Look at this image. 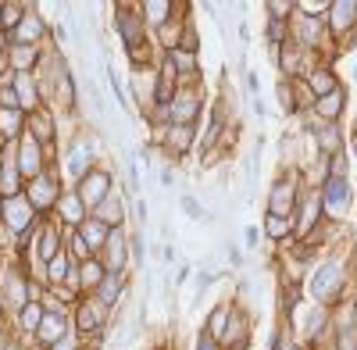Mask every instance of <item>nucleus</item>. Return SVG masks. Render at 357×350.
I'll list each match as a JSON object with an SVG mask.
<instances>
[{
	"mask_svg": "<svg viewBox=\"0 0 357 350\" xmlns=\"http://www.w3.org/2000/svg\"><path fill=\"white\" fill-rule=\"evenodd\" d=\"M336 279H340L336 272H325V275H318V279H314V293H318V297H325V293L336 286Z\"/></svg>",
	"mask_w": 357,
	"mask_h": 350,
	"instance_id": "obj_2",
	"label": "nucleus"
},
{
	"mask_svg": "<svg viewBox=\"0 0 357 350\" xmlns=\"http://www.w3.org/2000/svg\"><path fill=\"white\" fill-rule=\"evenodd\" d=\"M197 350H214V340H208V336H200V347Z\"/></svg>",
	"mask_w": 357,
	"mask_h": 350,
	"instance_id": "obj_10",
	"label": "nucleus"
},
{
	"mask_svg": "<svg viewBox=\"0 0 357 350\" xmlns=\"http://www.w3.org/2000/svg\"><path fill=\"white\" fill-rule=\"evenodd\" d=\"M104 182H107L104 175H89L86 186H82V197H86V200H100V197H104Z\"/></svg>",
	"mask_w": 357,
	"mask_h": 350,
	"instance_id": "obj_1",
	"label": "nucleus"
},
{
	"mask_svg": "<svg viewBox=\"0 0 357 350\" xmlns=\"http://www.w3.org/2000/svg\"><path fill=\"white\" fill-rule=\"evenodd\" d=\"M182 208H186V214H190V218H204V211H200V204H197L193 197H182Z\"/></svg>",
	"mask_w": 357,
	"mask_h": 350,
	"instance_id": "obj_4",
	"label": "nucleus"
},
{
	"mask_svg": "<svg viewBox=\"0 0 357 350\" xmlns=\"http://www.w3.org/2000/svg\"><path fill=\"white\" fill-rule=\"evenodd\" d=\"M343 197H347V190H343V182H340V179H332V186H329V200H332V204H340Z\"/></svg>",
	"mask_w": 357,
	"mask_h": 350,
	"instance_id": "obj_3",
	"label": "nucleus"
},
{
	"mask_svg": "<svg viewBox=\"0 0 357 350\" xmlns=\"http://www.w3.org/2000/svg\"><path fill=\"white\" fill-rule=\"evenodd\" d=\"M54 350H75V340H61V343H58Z\"/></svg>",
	"mask_w": 357,
	"mask_h": 350,
	"instance_id": "obj_11",
	"label": "nucleus"
},
{
	"mask_svg": "<svg viewBox=\"0 0 357 350\" xmlns=\"http://www.w3.org/2000/svg\"><path fill=\"white\" fill-rule=\"evenodd\" d=\"M100 293H104V300H107V304H111V300H115V293H118V279H115V275H111V279L104 282V289H100Z\"/></svg>",
	"mask_w": 357,
	"mask_h": 350,
	"instance_id": "obj_6",
	"label": "nucleus"
},
{
	"mask_svg": "<svg viewBox=\"0 0 357 350\" xmlns=\"http://www.w3.org/2000/svg\"><path fill=\"white\" fill-rule=\"evenodd\" d=\"M314 86H318V89H329V86H332V79H329L325 71H318V75H314Z\"/></svg>",
	"mask_w": 357,
	"mask_h": 350,
	"instance_id": "obj_8",
	"label": "nucleus"
},
{
	"mask_svg": "<svg viewBox=\"0 0 357 350\" xmlns=\"http://www.w3.org/2000/svg\"><path fill=\"white\" fill-rule=\"evenodd\" d=\"M22 322H25V329H36V322H40V307H25Z\"/></svg>",
	"mask_w": 357,
	"mask_h": 350,
	"instance_id": "obj_5",
	"label": "nucleus"
},
{
	"mask_svg": "<svg viewBox=\"0 0 357 350\" xmlns=\"http://www.w3.org/2000/svg\"><path fill=\"white\" fill-rule=\"evenodd\" d=\"M65 272H68V257H58V261H54V279H61Z\"/></svg>",
	"mask_w": 357,
	"mask_h": 350,
	"instance_id": "obj_7",
	"label": "nucleus"
},
{
	"mask_svg": "<svg viewBox=\"0 0 357 350\" xmlns=\"http://www.w3.org/2000/svg\"><path fill=\"white\" fill-rule=\"evenodd\" d=\"M4 22H18V7H7L4 11Z\"/></svg>",
	"mask_w": 357,
	"mask_h": 350,
	"instance_id": "obj_9",
	"label": "nucleus"
}]
</instances>
